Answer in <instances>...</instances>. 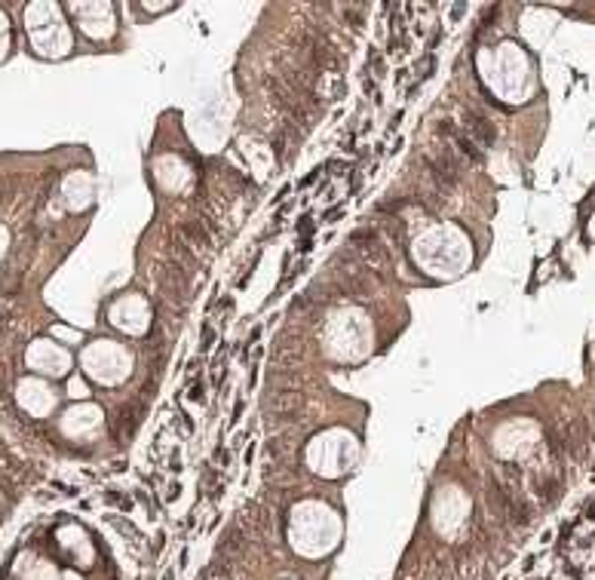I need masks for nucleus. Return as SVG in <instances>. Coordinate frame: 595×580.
Wrapping results in <instances>:
<instances>
[{
  "mask_svg": "<svg viewBox=\"0 0 595 580\" xmlns=\"http://www.w3.org/2000/svg\"><path fill=\"white\" fill-rule=\"evenodd\" d=\"M559 494V482H546V485H540V498L543 501H552Z\"/></svg>",
  "mask_w": 595,
  "mask_h": 580,
  "instance_id": "obj_13",
  "label": "nucleus"
},
{
  "mask_svg": "<svg viewBox=\"0 0 595 580\" xmlns=\"http://www.w3.org/2000/svg\"><path fill=\"white\" fill-rule=\"evenodd\" d=\"M240 547H243V531H240V528H230V531L218 541V556H233Z\"/></svg>",
  "mask_w": 595,
  "mask_h": 580,
  "instance_id": "obj_9",
  "label": "nucleus"
},
{
  "mask_svg": "<svg viewBox=\"0 0 595 580\" xmlns=\"http://www.w3.org/2000/svg\"><path fill=\"white\" fill-rule=\"evenodd\" d=\"M230 307H233V301H230V298H224V301H221V313H227Z\"/></svg>",
  "mask_w": 595,
  "mask_h": 580,
  "instance_id": "obj_17",
  "label": "nucleus"
},
{
  "mask_svg": "<svg viewBox=\"0 0 595 580\" xmlns=\"http://www.w3.org/2000/svg\"><path fill=\"white\" fill-rule=\"evenodd\" d=\"M144 402H132V405H123L120 408V415H117V433L120 436H132L135 433V427H138V421H141V415H144V408H141Z\"/></svg>",
  "mask_w": 595,
  "mask_h": 580,
  "instance_id": "obj_6",
  "label": "nucleus"
},
{
  "mask_svg": "<svg viewBox=\"0 0 595 580\" xmlns=\"http://www.w3.org/2000/svg\"><path fill=\"white\" fill-rule=\"evenodd\" d=\"M181 234L190 240V246H197V249H209V231L200 224V221H184V227H181Z\"/></svg>",
  "mask_w": 595,
  "mask_h": 580,
  "instance_id": "obj_8",
  "label": "nucleus"
},
{
  "mask_svg": "<svg viewBox=\"0 0 595 580\" xmlns=\"http://www.w3.org/2000/svg\"><path fill=\"white\" fill-rule=\"evenodd\" d=\"M350 246L362 255V261L368 264V267H374V271H380L387 261H390V255H387V249L380 246V237L374 234V231H353L350 234Z\"/></svg>",
  "mask_w": 595,
  "mask_h": 580,
  "instance_id": "obj_2",
  "label": "nucleus"
},
{
  "mask_svg": "<svg viewBox=\"0 0 595 580\" xmlns=\"http://www.w3.org/2000/svg\"><path fill=\"white\" fill-rule=\"evenodd\" d=\"M243 408H246V405H243V399H240V402H237V408H233V421H240V415H243Z\"/></svg>",
  "mask_w": 595,
  "mask_h": 580,
  "instance_id": "obj_16",
  "label": "nucleus"
},
{
  "mask_svg": "<svg viewBox=\"0 0 595 580\" xmlns=\"http://www.w3.org/2000/svg\"><path fill=\"white\" fill-rule=\"evenodd\" d=\"M212 344H215V332H212V325H206V328H203V341H200V350L206 353V350H209Z\"/></svg>",
  "mask_w": 595,
  "mask_h": 580,
  "instance_id": "obj_12",
  "label": "nucleus"
},
{
  "mask_svg": "<svg viewBox=\"0 0 595 580\" xmlns=\"http://www.w3.org/2000/svg\"><path fill=\"white\" fill-rule=\"evenodd\" d=\"M463 123H466V135H470L473 141H479V144H485V148H491V144L497 141V129H494L482 114H463Z\"/></svg>",
  "mask_w": 595,
  "mask_h": 580,
  "instance_id": "obj_5",
  "label": "nucleus"
},
{
  "mask_svg": "<svg viewBox=\"0 0 595 580\" xmlns=\"http://www.w3.org/2000/svg\"><path fill=\"white\" fill-rule=\"evenodd\" d=\"M166 580H175V574H166Z\"/></svg>",
  "mask_w": 595,
  "mask_h": 580,
  "instance_id": "obj_18",
  "label": "nucleus"
},
{
  "mask_svg": "<svg viewBox=\"0 0 595 580\" xmlns=\"http://www.w3.org/2000/svg\"><path fill=\"white\" fill-rule=\"evenodd\" d=\"M430 172H433V178H436V188H454L457 184V178H460V166L454 163V154L451 151H445L436 163H430Z\"/></svg>",
  "mask_w": 595,
  "mask_h": 580,
  "instance_id": "obj_4",
  "label": "nucleus"
},
{
  "mask_svg": "<svg viewBox=\"0 0 595 580\" xmlns=\"http://www.w3.org/2000/svg\"><path fill=\"white\" fill-rule=\"evenodd\" d=\"M187 396H190L194 402H203V399H206V387H203V378L190 381V390H187Z\"/></svg>",
  "mask_w": 595,
  "mask_h": 580,
  "instance_id": "obj_11",
  "label": "nucleus"
},
{
  "mask_svg": "<svg viewBox=\"0 0 595 580\" xmlns=\"http://www.w3.org/2000/svg\"><path fill=\"white\" fill-rule=\"evenodd\" d=\"M509 510H513V522H516V525H528V522H531L528 504H509Z\"/></svg>",
  "mask_w": 595,
  "mask_h": 580,
  "instance_id": "obj_10",
  "label": "nucleus"
},
{
  "mask_svg": "<svg viewBox=\"0 0 595 580\" xmlns=\"http://www.w3.org/2000/svg\"><path fill=\"white\" fill-rule=\"evenodd\" d=\"M451 135H454V144L460 148V154H463V157H470L473 163H485V154H482V148H479V144H476V141H473L466 132H454V129H451Z\"/></svg>",
  "mask_w": 595,
  "mask_h": 580,
  "instance_id": "obj_7",
  "label": "nucleus"
},
{
  "mask_svg": "<svg viewBox=\"0 0 595 580\" xmlns=\"http://www.w3.org/2000/svg\"><path fill=\"white\" fill-rule=\"evenodd\" d=\"M337 264V280H341V289L347 292V295H362L365 292V274H362V267L350 258V255H337L334 258Z\"/></svg>",
  "mask_w": 595,
  "mask_h": 580,
  "instance_id": "obj_3",
  "label": "nucleus"
},
{
  "mask_svg": "<svg viewBox=\"0 0 595 580\" xmlns=\"http://www.w3.org/2000/svg\"><path fill=\"white\" fill-rule=\"evenodd\" d=\"M368 61L374 65V74L380 77V74H384V58H380V52H371V55H368Z\"/></svg>",
  "mask_w": 595,
  "mask_h": 580,
  "instance_id": "obj_15",
  "label": "nucleus"
},
{
  "mask_svg": "<svg viewBox=\"0 0 595 580\" xmlns=\"http://www.w3.org/2000/svg\"><path fill=\"white\" fill-rule=\"evenodd\" d=\"M298 231H301V237H310V231H313V218H310V215H304V218L298 221Z\"/></svg>",
  "mask_w": 595,
  "mask_h": 580,
  "instance_id": "obj_14",
  "label": "nucleus"
},
{
  "mask_svg": "<svg viewBox=\"0 0 595 580\" xmlns=\"http://www.w3.org/2000/svg\"><path fill=\"white\" fill-rule=\"evenodd\" d=\"M264 408H267V424H292L301 418V408H304V399L295 390H277V393H267L264 396Z\"/></svg>",
  "mask_w": 595,
  "mask_h": 580,
  "instance_id": "obj_1",
  "label": "nucleus"
}]
</instances>
